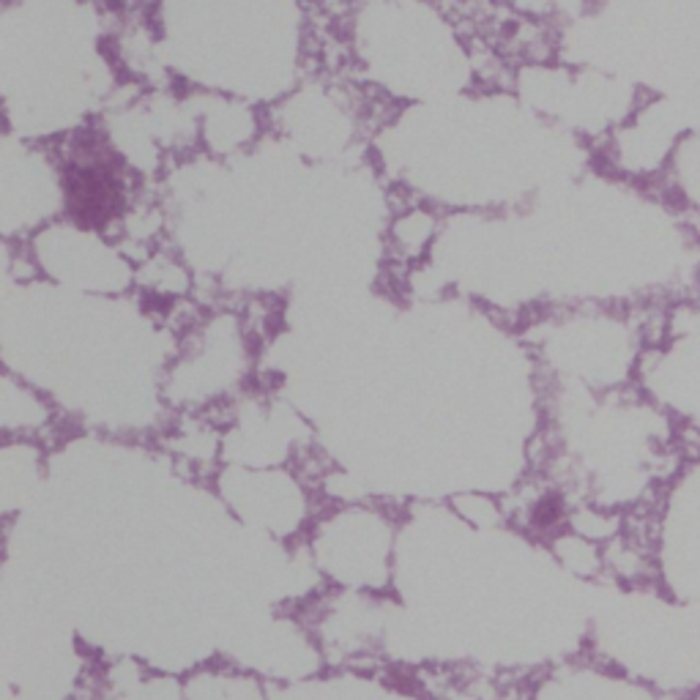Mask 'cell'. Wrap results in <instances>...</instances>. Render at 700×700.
<instances>
[{
    "mask_svg": "<svg viewBox=\"0 0 700 700\" xmlns=\"http://www.w3.org/2000/svg\"><path fill=\"white\" fill-rule=\"evenodd\" d=\"M69 197L72 208L80 222L99 224L110 219L118 202V189L113 183V175L99 167H83L69 178Z\"/></svg>",
    "mask_w": 700,
    "mask_h": 700,
    "instance_id": "6da1fadb",
    "label": "cell"
}]
</instances>
